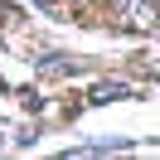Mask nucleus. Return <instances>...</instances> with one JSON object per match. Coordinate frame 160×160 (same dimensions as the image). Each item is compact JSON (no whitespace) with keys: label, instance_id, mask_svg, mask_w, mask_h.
<instances>
[{"label":"nucleus","instance_id":"nucleus-1","mask_svg":"<svg viewBox=\"0 0 160 160\" xmlns=\"http://www.w3.org/2000/svg\"><path fill=\"white\" fill-rule=\"evenodd\" d=\"M112 10L126 29H155L160 15H155V0H112Z\"/></svg>","mask_w":160,"mask_h":160},{"label":"nucleus","instance_id":"nucleus-2","mask_svg":"<svg viewBox=\"0 0 160 160\" xmlns=\"http://www.w3.org/2000/svg\"><path fill=\"white\" fill-rule=\"evenodd\" d=\"M155 15H160V0H155Z\"/></svg>","mask_w":160,"mask_h":160}]
</instances>
